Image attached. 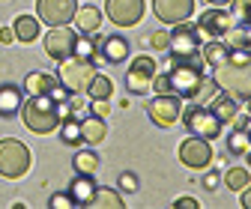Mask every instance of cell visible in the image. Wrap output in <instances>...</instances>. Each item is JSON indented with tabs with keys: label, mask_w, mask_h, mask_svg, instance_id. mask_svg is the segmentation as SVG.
I'll return each mask as SVG.
<instances>
[{
	"label": "cell",
	"mask_w": 251,
	"mask_h": 209,
	"mask_svg": "<svg viewBox=\"0 0 251 209\" xmlns=\"http://www.w3.org/2000/svg\"><path fill=\"white\" fill-rule=\"evenodd\" d=\"M212 81L222 93L239 99L251 96V51L248 48H233L225 63L212 66Z\"/></svg>",
	"instance_id": "cell-1"
},
{
	"label": "cell",
	"mask_w": 251,
	"mask_h": 209,
	"mask_svg": "<svg viewBox=\"0 0 251 209\" xmlns=\"http://www.w3.org/2000/svg\"><path fill=\"white\" fill-rule=\"evenodd\" d=\"M21 119H24V126L33 132V135H51L63 123L60 102L51 93H45V96H30V99L21 102Z\"/></svg>",
	"instance_id": "cell-2"
},
{
	"label": "cell",
	"mask_w": 251,
	"mask_h": 209,
	"mask_svg": "<svg viewBox=\"0 0 251 209\" xmlns=\"http://www.w3.org/2000/svg\"><path fill=\"white\" fill-rule=\"evenodd\" d=\"M168 81H171V93L179 99H195L201 84L206 81L203 75V63L198 57H174L171 69H168Z\"/></svg>",
	"instance_id": "cell-3"
},
{
	"label": "cell",
	"mask_w": 251,
	"mask_h": 209,
	"mask_svg": "<svg viewBox=\"0 0 251 209\" xmlns=\"http://www.w3.org/2000/svg\"><path fill=\"white\" fill-rule=\"evenodd\" d=\"M93 75H96L93 60H90V57H78V54H72V57H66V60H60V69H57V81H60V87L69 90V96L87 93V87H90Z\"/></svg>",
	"instance_id": "cell-4"
},
{
	"label": "cell",
	"mask_w": 251,
	"mask_h": 209,
	"mask_svg": "<svg viewBox=\"0 0 251 209\" xmlns=\"http://www.w3.org/2000/svg\"><path fill=\"white\" fill-rule=\"evenodd\" d=\"M27 170H30V149L18 138H3L0 140V176L21 179Z\"/></svg>",
	"instance_id": "cell-5"
},
{
	"label": "cell",
	"mask_w": 251,
	"mask_h": 209,
	"mask_svg": "<svg viewBox=\"0 0 251 209\" xmlns=\"http://www.w3.org/2000/svg\"><path fill=\"white\" fill-rule=\"evenodd\" d=\"M182 123L185 129L198 135V138H206V140H215L218 135H222V119H218L206 105H192V108H185L182 111Z\"/></svg>",
	"instance_id": "cell-6"
},
{
	"label": "cell",
	"mask_w": 251,
	"mask_h": 209,
	"mask_svg": "<svg viewBox=\"0 0 251 209\" xmlns=\"http://www.w3.org/2000/svg\"><path fill=\"white\" fill-rule=\"evenodd\" d=\"M147 114L159 129H171L182 114V102L174 93H155V99H150V105H147Z\"/></svg>",
	"instance_id": "cell-7"
},
{
	"label": "cell",
	"mask_w": 251,
	"mask_h": 209,
	"mask_svg": "<svg viewBox=\"0 0 251 209\" xmlns=\"http://www.w3.org/2000/svg\"><path fill=\"white\" fill-rule=\"evenodd\" d=\"M159 72V63H155L152 57H135V63L129 66V72H126V87H129V93L135 96H147L152 90V75Z\"/></svg>",
	"instance_id": "cell-8"
},
{
	"label": "cell",
	"mask_w": 251,
	"mask_h": 209,
	"mask_svg": "<svg viewBox=\"0 0 251 209\" xmlns=\"http://www.w3.org/2000/svg\"><path fill=\"white\" fill-rule=\"evenodd\" d=\"M201 30H198V24H188V21H179L176 27H174V33H171V45H168V51H171V57H198V51H201Z\"/></svg>",
	"instance_id": "cell-9"
},
{
	"label": "cell",
	"mask_w": 251,
	"mask_h": 209,
	"mask_svg": "<svg viewBox=\"0 0 251 209\" xmlns=\"http://www.w3.org/2000/svg\"><path fill=\"white\" fill-rule=\"evenodd\" d=\"M78 12V0H36V15L48 27L69 24Z\"/></svg>",
	"instance_id": "cell-10"
},
{
	"label": "cell",
	"mask_w": 251,
	"mask_h": 209,
	"mask_svg": "<svg viewBox=\"0 0 251 209\" xmlns=\"http://www.w3.org/2000/svg\"><path fill=\"white\" fill-rule=\"evenodd\" d=\"M75 42H78V33L69 27V24H63V27H51L48 33H45V54L51 60H66L75 54Z\"/></svg>",
	"instance_id": "cell-11"
},
{
	"label": "cell",
	"mask_w": 251,
	"mask_h": 209,
	"mask_svg": "<svg viewBox=\"0 0 251 209\" xmlns=\"http://www.w3.org/2000/svg\"><path fill=\"white\" fill-rule=\"evenodd\" d=\"M233 24H236L233 12H227L222 6H212V9H206L198 18V30H201V36H206V39H225Z\"/></svg>",
	"instance_id": "cell-12"
},
{
	"label": "cell",
	"mask_w": 251,
	"mask_h": 209,
	"mask_svg": "<svg viewBox=\"0 0 251 209\" xmlns=\"http://www.w3.org/2000/svg\"><path fill=\"white\" fill-rule=\"evenodd\" d=\"M179 162L185 167H192V170L206 167L212 162V146H209V140L206 138H198V135L179 140Z\"/></svg>",
	"instance_id": "cell-13"
},
{
	"label": "cell",
	"mask_w": 251,
	"mask_h": 209,
	"mask_svg": "<svg viewBox=\"0 0 251 209\" xmlns=\"http://www.w3.org/2000/svg\"><path fill=\"white\" fill-rule=\"evenodd\" d=\"M105 12L117 27H135L144 18V0H105Z\"/></svg>",
	"instance_id": "cell-14"
},
{
	"label": "cell",
	"mask_w": 251,
	"mask_h": 209,
	"mask_svg": "<svg viewBox=\"0 0 251 209\" xmlns=\"http://www.w3.org/2000/svg\"><path fill=\"white\" fill-rule=\"evenodd\" d=\"M152 12L162 24H179L192 18L195 0H152Z\"/></svg>",
	"instance_id": "cell-15"
},
{
	"label": "cell",
	"mask_w": 251,
	"mask_h": 209,
	"mask_svg": "<svg viewBox=\"0 0 251 209\" xmlns=\"http://www.w3.org/2000/svg\"><path fill=\"white\" fill-rule=\"evenodd\" d=\"M96 188H99V186H96V179H93V173H78L66 191L72 194L75 206H90V200H93V194H96Z\"/></svg>",
	"instance_id": "cell-16"
},
{
	"label": "cell",
	"mask_w": 251,
	"mask_h": 209,
	"mask_svg": "<svg viewBox=\"0 0 251 209\" xmlns=\"http://www.w3.org/2000/svg\"><path fill=\"white\" fill-rule=\"evenodd\" d=\"M21 102H24V90L15 87V84H0V116L9 119L21 111Z\"/></svg>",
	"instance_id": "cell-17"
},
{
	"label": "cell",
	"mask_w": 251,
	"mask_h": 209,
	"mask_svg": "<svg viewBox=\"0 0 251 209\" xmlns=\"http://www.w3.org/2000/svg\"><path fill=\"white\" fill-rule=\"evenodd\" d=\"M99 48H102V57H105V63H126L129 60V42H126L123 36H105L102 42H99Z\"/></svg>",
	"instance_id": "cell-18"
},
{
	"label": "cell",
	"mask_w": 251,
	"mask_h": 209,
	"mask_svg": "<svg viewBox=\"0 0 251 209\" xmlns=\"http://www.w3.org/2000/svg\"><path fill=\"white\" fill-rule=\"evenodd\" d=\"M57 84H60L57 75L36 69V72H30V75H27V81H24V93H27V96H45V93H51Z\"/></svg>",
	"instance_id": "cell-19"
},
{
	"label": "cell",
	"mask_w": 251,
	"mask_h": 209,
	"mask_svg": "<svg viewBox=\"0 0 251 209\" xmlns=\"http://www.w3.org/2000/svg\"><path fill=\"white\" fill-rule=\"evenodd\" d=\"M81 135H84V143H87V146L102 143V140H105V135H108L105 119H102V116H96V114H90L87 119H81Z\"/></svg>",
	"instance_id": "cell-20"
},
{
	"label": "cell",
	"mask_w": 251,
	"mask_h": 209,
	"mask_svg": "<svg viewBox=\"0 0 251 209\" xmlns=\"http://www.w3.org/2000/svg\"><path fill=\"white\" fill-rule=\"evenodd\" d=\"M209 111L222 119V123H233V116L239 114V102H236L233 96H227V93H222V90H218V96L209 102Z\"/></svg>",
	"instance_id": "cell-21"
},
{
	"label": "cell",
	"mask_w": 251,
	"mask_h": 209,
	"mask_svg": "<svg viewBox=\"0 0 251 209\" xmlns=\"http://www.w3.org/2000/svg\"><path fill=\"white\" fill-rule=\"evenodd\" d=\"M12 33H15V39L24 42V45L36 42V39H39V18H33V15H18L15 24H12Z\"/></svg>",
	"instance_id": "cell-22"
},
{
	"label": "cell",
	"mask_w": 251,
	"mask_h": 209,
	"mask_svg": "<svg viewBox=\"0 0 251 209\" xmlns=\"http://www.w3.org/2000/svg\"><path fill=\"white\" fill-rule=\"evenodd\" d=\"M75 27L81 30L84 36H90V33H96L99 30V24H102V12L96 9V6H78V12H75Z\"/></svg>",
	"instance_id": "cell-23"
},
{
	"label": "cell",
	"mask_w": 251,
	"mask_h": 209,
	"mask_svg": "<svg viewBox=\"0 0 251 209\" xmlns=\"http://www.w3.org/2000/svg\"><path fill=\"white\" fill-rule=\"evenodd\" d=\"M198 54L203 57V63L218 66V63H225V60L230 57V48H227L222 39H209L206 45H201V51H198Z\"/></svg>",
	"instance_id": "cell-24"
},
{
	"label": "cell",
	"mask_w": 251,
	"mask_h": 209,
	"mask_svg": "<svg viewBox=\"0 0 251 209\" xmlns=\"http://www.w3.org/2000/svg\"><path fill=\"white\" fill-rule=\"evenodd\" d=\"M60 140L66 146H81L84 143V135H81V119L78 116H66L60 123Z\"/></svg>",
	"instance_id": "cell-25"
},
{
	"label": "cell",
	"mask_w": 251,
	"mask_h": 209,
	"mask_svg": "<svg viewBox=\"0 0 251 209\" xmlns=\"http://www.w3.org/2000/svg\"><path fill=\"white\" fill-rule=\"evenodd\" d=\"M123 206L126 203H123L120 191H114V188H96V194L90 200V209H123Z\"/></svg>",
	"instance_id": "cell-26"
},
{
	"label": "cell",
	"mask_w": 251,
	"mask_h": 209,
	"mask_svg": "<svg viewBox=\"0 0 251 209\" xmlns=\"http://www.w3.org/2000/svg\"><path fill=\"white\" fill-rule=\"evenodd\" d=\"M87 96L90 99H111L114 96V81L108 78V75H93V81H90V87H87Z\"/></svg>",
	"instance_id": "cell-27"
},
{
	"label": "cell",
	"mask_w": 251,
	"mask_h": 209,
	"mask_svg": "<svg viewBox=\"0 0 251 209\" xmlns=\"http://www.w3.org/2000/svg\"><path fill=\"white\" fill-rule=\"evenodd\" d=\"M251 149V138H248V129H233L227 135V153L233 156H245Z\"/></svg>",
	"instance_id": "cell-28"
},
{
	"label": "cell",
	"mask_w": 251,
	"mask_h": 209,
	"mask_svg": "<svg viewBox=\"0 0 251 209\" xmlns=\"http://www.w3.org/2000/svg\"><path fill=\"white\" fill-rule=\"evenodd\" d=\"M72 167H75L78 173H96L99 156L93 153V149H81V153H75V159H72Z\"/></svg>",
	"instance_id": "cell-29"
},
{
	"label": "cell",
	"mask_w": 251,
	"mask_h": 209,
	"mask_svg": "<svg viewBox=\"0 0 251 209\" xmlns=\"http://www.w3.org/2000/svg\"><path fill=\"white\" fill-rule=\"evenodd\" d=\"M225 186L230 188V191H242L248 183H251V173L245 170V167H230V170H225Z\"/></svg>",
	"instance_id": "cell-30"
},
{
	"label": "cell",
	"mask_w": 251,
	"mask_h": 209,
	"mask_svg": "<svg viewBox=\"0 0 251 209\" xmlns=\"http://www.w3.org/2000/svg\"><path fill=\"white\" fill-rule=\"evenodd\" d=\"M48 206H51V209H72V206H75V200H72V194H69V191H57V194H51Z\"/></svg>",
	"instance_id": "cell-31"
},
{
	"label": "cell",
	"mask_w": 251,
	"mask_h": 209,
	"mask_svg": "<svg viewBox=\"0 0 251 209\" xmlns=\"http://www.w3.org/2000/svg\"><path fill=\"white\" fill-rule=\"evenodd\" d=\"M171 45V33H165V30H155V33L150 36V48L152 51H168Z\"/></svg>",
	"instance_id": "cell-32"
},
{
	"label": "cell",
	"mask_w": 251,
	"mask_h": 209,
	"mask_svg": "<svg viewBox=\"0 0 251 209\" xmlns=\"http://www.w3.org/2000/svg\"><path fill=\"white\" fill-rule=\"evenodd\" d=\"M138 176L132 173V170H123L120 173V191H138Z\"/></svg>",
	"instance_id": "cell-33"
},
{
	"label": "cell",
	"mask_w": 251,
	"mask_h": 209,
	"mask_svg": "<svg viewBox=\"0 0 251 209\" xmlns=\"http://www.w3.org/2000/svg\"><path fill=\"white\" fill-rule=\"evenodd\" d=\"M75 54H78V57H93V54H96V42L87 39V36H81V39L75 42Z\"/></svg>",
	"instance_id": "cell-34"
},
{
	"label": "cell",
	"mask_w": 251,
	"mask_h": 209,
	"mask_svg": "<svg viewBox=\"0 0 251 209\" xmlns=\"http://www.w3.org/2000/svg\"><path fill=\"white\" fill-rule=\"evenodd\" d=\"M90 111H93V114H96V116H102V119H105V116L111 114V99H93V105H90Z\"/></svg>",
	"instance_id": "cell-35"
},
{
	"label": "cell",
	"mask_w": 251,
	"mask_h": 209,
	"mask_svg": "<svg viewBox=\"0 0 251 209\" xmlns=\"http://www.w3.org/2000/svg\"><path fill=\"white\" fill-rule=\"evenodd\" d=\"M152 90H155V93H171L168 75H159V72H155V75H152Z\"/></svg>",
	"instance_id": "cell-36"
},
{
	"label": "cell",
	"mask_w": 251,
	"mask_h": 209,
	"mask_svg": "<svg viewBox=\"0 0 251 209\" xmlns=\"http://www.w3.org/2000/svg\"><path fill=\"white\" fill-rule=\"evenodd\" d=\"M230 9H233V18L239 21V18L251 9V0H230Z\"/></svg>",
	"instance_id": "cell-37"
},
{
	"label": "cell",
	"mask_w": 251,
	"mask_h": 209,
	"mask_svg": "<svg viewBox=\"0 0 251 209\" xmlns=\"http://www.w3.org/2000/svg\"><path fill=\"white\" fill-rule=\"evenodd\" d=\"M174 206H176V209H198V206H201V203H198V200H195V197H179V200H176V203H174Z\"/></svg>",
	"instance_id": "cell-38"
},
{
	"label": "cell",
	"mask_w": 251,
	"mask_h": 209,
	"mask_svg": "<svg viewBox=\"0 0 251 209\" xmlns=\"http://www.w3.org/2000/svg\"><path fill=\"white\" fill-rule=\"evenodd\" d=\"M215 186H218V173H206V176H203V188H209V191H212Z\"/></svg>",
	"instance_id": "cell-39"
},
{
	"label": "cell",
	"mask_w": 251,
	"mask_h": 209,
	"mask_svg": "<svg viewBox=\"0 0 251 209\" xmlns=\"http://www.w3.org/2000/svg\"><path fill=\"white\" fill-rule=\"evenodd\" d=\"M15 39V33H12V27H3V30H0V42H3V45H9Z\"/></svg>",
	"instance_id": "cell-40"
},
{
	"label": "cell",
	"mask_w": 251,
	"mask_h": 209,
	"mask_svg": "<svg viewBox=\"0 0 251 209\" xmlns=\"http://www.w3.org/2000/svg\"><path fill=\"white\" fill-rule=\"evenodd\" d=\"M242 206H245V209H251V183L242 188Z\"/></svg>",
	"instance_id": "cell-41"
},
{
	"label": "cell",
	"mask_w": 251,
	"mask_h": 209,
	"mask_svg": "<svg viewBox=\"0 0 251 209\" xmlns=\"http://www.w3.org/2000/svg\"><path fill=\"white\" fill-rule=\"evenodd\" d=\"M206 3H215V6H222V3H230V0H206Z\"/></svg>",
	"instance_id": "cell-42"
},
{
	"label": "cell",
	"mask_w": 251,
	"mask_h": 209,
	"mask_svg": "<svg viewBox=\"0 0 251 209\" xmlns=\"http://www.w3.org/2000/svg\"><path fill=\"white\" fill-rule=\"evenodd\" d=\"M245 156H248V164H251V149H248V153H245Z\"/></svg>",
	"instance_id": "cell-43"
},
{
	"label": "cell",
	"mask_w": 251,
	"mask_h": 209,
	"mask_svg": "<svg viewBox=\"0 0 251 209\" xmlns=\"http://www.w3.org/2000/svg\"><path fill=\"white\" fill-rule=\"evenodd\" d=\"M248 111H251V96H248Z\"/></svg>",
	"instance_id": "cell-44"
},
{
	"label": "cell",
	"mask_w": 251,
	"mask_h": 209,
	"mask_svg": "<svg viewBox=\"0 0 251 209\" xmlns=\"http://www.w3.org/2000/svg\"><path fill=\"white\" fill-rule=\"evenodd\" d=\"M248 138H251V126H248Z\"/></svg>",
	"instance_id": "cell-45"
}]
</instances>
